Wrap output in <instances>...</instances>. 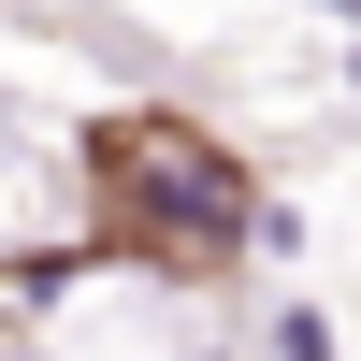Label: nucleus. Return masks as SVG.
Wrapping results in <instances>:
<instances>
[{
    "mask_svg": "<svg viewBox=\"0 0 361 361\" xmlns=\"http://www.w3.org/2000/svg\"><path fill=\"white\" fill-rule=\"evenodd\" d=\"M102 159H116V202L145 246H231L246 231V173L202 130H102Z\"/></svg>",
    "mask_w": 361,
    "mask_h": 361,
    "instance_id": "nucleus-1",
    "label": "nucleus"
},
{
    "mask_svg": "<svg viewBox=\"0 0 361 361\" xmlns=\"http://www.w3.org/2000/svg\"><path fill=\"white\" fill-rule=\"evenodd\" d=\"M333 15H361V0H333Z\"/></svg>",
    "mask_w": 361,
    "mask_h": 361,
    "instance_id": "nucleus-2",
    "label": "nucleus"
}]
</instances>
